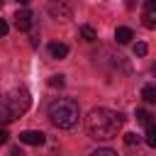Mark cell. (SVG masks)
<instances>
[{"mask_svg":"<svg viewBox=\"0 0 156 156\" xmlns=\"http://www.w3.org/2000/svg\"><path fill=\"white\" fill-rule=\"evenodd\" d=\"M29 105H32V98H29V93L24 90V88H15L5 100H2V115H0V122L2 124H7V122H12L15 117H22L27 110H29Z\"/></svg>","mask_w":156,"mask_h":156,"instance_id":"obj_3","label":"cell"},{"mask_svg":"<svg viewBox=\"0 0 156 156\" xmlns=\"http://www.w3.org/2000/svg\"><path fill=\"white\" fill-rule=\"evenodd\" d=\"M10 156H24V154H22L17 146H12V149H10Z\"/></svg>","mask_w":156,"mask_h":156,"instance_id":"obj_20","label":"cell"},{"mask_svg":"<svg viewBox=\"0 0 156 156\" xmlns=\"http://www.w3.org/2000/svg\"><path fill=\"white\" fill-rule=\"evenodd\" d=\"M32 12L27 10V7H22V10H17V15H15V27L20 29V32H27V29H32Z\"/></svg>","mask_w":156,"mask_h":156,"instance_id":"obj_6","label":"cell"},{"mask_svg":"<svg viewBox=\"0 0 156 156\" xmlns=\"http://www.w3.org/2000/svg\"><path fill=\"white\" fill-rule=\"evenodd\" d=\"M144 24L149 29L156 27V0H144Z\"/></svg>","mask_w":156,"mask_h":156,"instance_id":"obj_7","label":"cell"},{"mask_svg":"<svg viewBox=\"0 0 156 156\" xmlns=\"http://www.w3.org/2000/svg\"><path fill=\"white\" fill-rule=\"evenodd\" d=\"M146 144L156 146V129H154V124H146Z\"/></svg>","mask_w":156,"mask_h":156,"instance_id":"obj_12","label":"cell"},{"mask_svg":"<svg viewBox=\"0 0 156 156\" xmlns=\"http://www.w3.org/2000/svg\"><path fill=\"white\" fill-rule=\"evenodd\" d=\"M90 156H117V151H112V149H107V146H105V149H98V151H93Z\"/></svg>","mask_w":156,"mask_h":156,"instance_id":"obj_16","label":"cell"},{"mask_svg":"<svg viewBox=\"0 0 156 156\" xmlns=\"http://www.w3.org/2000/svg\"><path fill=\"white\" fill-rule=\"evenodd\" d=\"M10 139V134H7V129H0V144H5Z\"/></svg>","mask_w":156,"mask_h":156,"instance_id":"obj_18","label":"cell"},{"mask_svg":"<svg viewBox=\"0 0 156 156\" xmlns=\"http://www.w3.org/2000/svg\"><path fill=\"white\" fill-rule=\"evenodd\" d=\"M20 141L29 144V146H41L46 141V134L39 132V129H24V132H20Z\"/></svg>","mask_w":156,"mask_h":156,"instance_id":"obj_5","label":"cell"},{"mask_svg":"<svg viewBox=\"0 0 156 156\" xmlns=\"http://www.w3.org/2000/svg\"><path fill=\"white\" fill-rule=\"evenodd\" d=\"M2 2H5V0H0V5H2Z\"/></svg>","mask_w":156,"mask_h":156,"instance_id":"obj_22","label":"cell"},{"mask_svg":"<svg viewBox=\"0 0 156 156\" xmlns=\"http://www.w3.org/2000/svg\"><path fill=\"white\" fill-rule=\"evenodd\" d=\"M141 98L151 105V102H156V88L154 85H144V90H141Z\"/></svg>","mask_w":156,"mask_h":156,"instance_id":"obj_11","label":"cell"},{"mask_svg":"<svg viewBox=\"0 0 156 156\" xmlns=\"http://www.w3.org/2000/svg\"><path fill=\"white\" fill-rule=\"evenodd\" d=\"M0 107H2V102H0Z\"/></svg>","mask_w":156,"mask_h":156,"instance_id":"obj_23","label":"cell"},{"mask_svg":"<svg viewBox=\"0 0 156 156\" xmlns=\"http://www.w3.org/2000/svg\"><path fill=\"white\" fill-rule=\"evenodd\" d=\"M17 2H20V5H27V2H32V0H17Z\"/></svg>","mask_w":156,"mask_h":156,"instance_id":"obj_21","label":"cell"},{"mask_svg":"<svg viewBox=\"0 0 156 156\" xmlns=\"http://www.w3.org/2000/svg\"><path fill=\"white\" fill-rule=\"evenodd\" d=\"M49 54H51V58H66L68 56V46L66 44H49Z\"/></svg>","mask_w":156,"mask_h":156,"instance_id":"obj_9","label":"cell"},{"mask_svg":"<svg viewBox=\"0 0 156 156\" xmlns=\"http://www.w3.org/2000/svg\"><path fill=\"white\" fill-rule=\"evenodd\" d=\"M122 124H124V117L110 107H95L85 117V129H88L90 139H95V141L115 139L117 132L122 129Z\"/></svg>","mask_w":156,"mask_h":156,"instance_id":"obj_1","label":"cell"},{"mask_svg":"<svg viewBox=\"0 0 156 156\" xmlns=\"http://www.w3.org/2000/svg\"><path fill=\"white\" fill-rule=\"evenodd\" d=\"M78 32H80V37H83L85 41H95V39H98V32H95L90 24H80V27H78Z\"/></svg>","mask_w":156,"mask_h":156,"instance_id":"obj_10","label":"cell"},{"mask_svg":"<svg viewBox=\"0 0 156 156\" xmlns=\"http://www.w3.org/2000/svg\"><path fill=\"white\" fill-rule=\"evenodd\" d=\"M124 144H127V146H134V144H139V136L132 134V132H127V134H124Z\"/></svg>","mask_w":156,"mask_h":156,"instance_id":"obj_15","label":"cell"},{"mask_svg":"<svg viewBox=\"0 0 156 156\" xmlns=\"http://www.w3.org/2000/svg\"><path fill=\"white\" fill-rule=\"evenodd\" d=\"M46 12H49L54 20H58V22H66V20H71V15H73V10H71V5H68L66 0H51V2L46 5Z\"/></svg>","mask_w":156,"mask_h":156,"instance_id":"obj_4","label":"cell"},{"mask_svg":"<svg viewBox=\"0 0 156 156\" xmlns=\"http://www.w3.org/2000/svg\"><path fill=\"white\" fill-rule=\"evenodd\" d=\"M146 51H149V46H146L144 41H139V44L134 46V54H136V56H146Z\"/></svg>","mask_w":156,"mask_h":156,"instance_id":"obj_17","label":"cell"},{"mask_svg":"<svg viewBox=\"0 0 156 156\" xmlns=\"http://www.w3.org/2000/svg\"><path fill=\"white\" fill-rule=\"evenodd\" d=\"M115 39H117V44H129L134 39V32L129 27H117L115 29Z\"/></svg>","mask_w":156,"mask_h":156,"instance_id":"obj_8","label":"cell"},{"mask_svg":"<svg viewBox=\"0 0 156 156\" xmlns=\"http://www.w3.org/2000/svg\"><path fill=\"white\" fill-rule=\"evenodd\" d=\"M78 117H80V107L76 100L71 98H58L49 105V119L54 127L58 129H71L78 124Z\"/></svg>","mask_w":156,"mask_h":156,"instance_id":"obj_2","label":"cell"},{"mask_svg":"<svg viewBox=\"0 0 156 156\" xmlns=\"http://www.w3.org/2000/svg\"><path fill=\"white\" fill-rule=\"evenodd\" d=\"M136 122H141V124H151V115H149L146 110H136Z\"/></svg>","mask_w":156,"mask_h":156,"instance_id":"obj_13","label":"cell"},{"mask_svg":"<svg viewBox=\"0 0 156 156\" xmlns=\"http://www.w3.org/2000/svg\"><path fill=\"white\" fill-rule=\"evenodd\" d=\"M5 34H7V22L0 20V37H5Z\"/></svg>","mask_w":156,"mask_h":156,"instance_id":"obj_19","label":"cell"},{"mask_svg":"<svg viewBox=\"0 0 156 156\" xmlns=\"http://www.w3.org/2000/svg\"><path fill=\"white\" fill-rule=\"evenodd\" d=\"M63 83H66L63 76H51V78H49V85H51V88H61Z\"/></svg>","mask_w":156,"mask_h":156,"instance_id":"obj_14","label":"cell"}]
</instances>
